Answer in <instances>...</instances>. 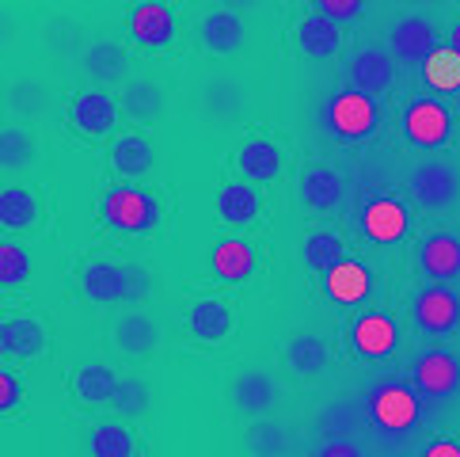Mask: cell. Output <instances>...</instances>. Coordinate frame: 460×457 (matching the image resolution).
<instances>
[{
    "label": "cell",
    "instance_id": "cell-1",
    "mask_svg": "<svg viewBox=\"0 0 460 457\" xmlns=\"http://www.w3.org/2000/svg\"><path fill=\"white\" fill-rule=\"evenodd\" d=\"M361 412H366V431L381 446H403L430 427V400L400 378L369 381L361 393Z\"/></svg>",
    "mask_w": 460,
    "mask_h": 457
},
{
    "label": "cell",
    "instance_id": "cell-2",
    "mask_svg": "<svg viewBox=\"0 0 460 457\" xmlns=\"http://www.w3.org/2000/svg\"><path fill=\"white\" fill-rule=\"evenodd\" d=\"M381 122H385L381 103L369 100V95H361V92H350L347 85L323 103V114H320V130L339 145L373 141L381 134Z\"/></svg>",
    "mask_w": 460,
    "mask_h": 457
},
{
    "label": "cell",
    "instance_id": "cell-3",
    "mask_svg": "<svg viewBox=\"0 0 460 457\" xmlns=\"http://www.w3.org/2000/svg\"><path fill=\"white\" fill-rule=\"evenodd\" d=\"M100 221L122 237H145L164 221V199L149 187L119 184L103 191L100 199Z\"/></svg>",
    "mask_w": 460,
    "mask_h": 457
},
{
    "label": "cell",
    "instance_id": "cell-4",
    "mask_svg": "<svg viewBox=\"0 0 460 457\" xmlns=\"http://www.w3.org/2000/svg\"><path fill=\"white\" fill-rule=\"evenodd\" d=\"M400 134L422 153L449 149L456 134V114L441 95H411L400 107Z\"/></svg>",
    "mask_w": 460,
    "mask_h": 457
},
{
    "label": "cell",
    "instance_id": "cell-5",
    "mask_svg": "<svg viewBox=\"0 0 460 457\" xmlns=\"http://www.w3.org/2000/svg\"><path fill=\"white\" fill-rule=\"evenodd\" d=\"M80 293L95 305L114 301H145L153 293V279L141 267H122L111 259H88L80 271Z\"/></svg>",
    "mask_w": 460,
    "mask_h": 457
},
{
    "label": "cell",
    "instance_id": "cell-6",
    "mask_svg": "<svg viewBox=\"0 0 460 457\" xmlns=\"http://www.w3.org/2000/svg\"><path fill=\"white\" fill-rule=\"evenodd\" d=\"M407 191H411V199H415V206L426 210V214H446V210H453L460 202V168L453 160L426 157L411 168Z\"/></svg>",
    "mask_w": 460,
    "mask_h": 457
},
{
    "label": "cell",
    "instance_id": "cell-7",
    "mask_svg": "<svg viewBox=\"0 0 460 457\" xmlns=\"http://www.w3.org/2000/svg\"><path fill=\"white\" fill-rule=\"evenodd\" d=\"M411 378L430 404H453L460 397V354L446 343L422 347L411 363Z\"/></svg>",
    "mask_w": 460,
    "mask_h": 457
},
{
    "label": "cell",
    "instance_id": "cell-8",
    "mask_svg": "<svg viewBox=\"0 0 460 457\" xmlns=\"http://www.w3.org/2000/svg\"><path fill=\"white\" fill-rule=\"evenodd\" d=\"M441 31L430 15L422 12H407L400 15L396 23L388 31V54L396 65H407V69H422L426 61H430L438 50H441Z\"/></svg>",
    "mask_w": 460,
    "mask_h": 457
},
{
    "label": "cell",
    "instance_id": "cell-9",
    "mask_svg": "<svg viewBox=\"0 0 460 457\" xmlns=\"http://www.w3.org/2000/svg\"><path fill=\"white\" fill-rule=\"evenodd\" d=\"M411 324L430 339L456 336L460 332V290L441 286V282L415 290V298H411Z\"/></svg>",
    "mask_w": 460,
    "mask_h": 457
},
{
    "label": "cell",
    "instance_id": "cell-10",
    "mask_svg": "<svg viewBox=\"0 0 460 457\" xmlns=\"http://www.w3.org/2000/svg\"><path fill=\"white\" fill-rule=\"evenodd\" d=\"M342 80H347L350 92L381 100V95L392 92V85H396V61H392L385 46L366 42V46H358V50H350L347 61H342Z\"/></svg>",
    "mask_w": 460,
    "mask_h": 457
},
{
    "label": "cell",
    "instance_id": "cell-11",
    "mask_svg": "<svg viewBox=\"0 0 460 457\" xmlns=\"http://www.w3.org/2000/svg\"><path fill=\"white\" fill-rule=\"evenodd\" d=\"M350 351L358 358H366V363H388V358H396L400 343H403V332L392 313L385 309H369V313H361L354 324H350Z\"/></svg>",
    "mask_w": 460,
    "mask_h": 457
},
{
    "label": "cell",
    "instance_id": "cell-12",
    "mask_svg": "<svg viewBox=\"0 0 460 457\" xmlns=\"http://www.w3.org/2000/svg\"><path fill=\"white\" fill-rule=\"evenodd\" d=\"M358 228L373 244H400L411 233V210H407V202L396 199V194L376 191V194H369V199L361 202Z\"/></svg>",
    "mask_w": 460,
    "mask_h": 457
},
{
    "label": "cell",
    "instance_id": "cell-13",
    "mask_svg": "<svg viewBox=\"0 0 460 457\" xmlns=\"http://www.w3.org/2000/svg\"><path fill=\"white\" fill-rule=\"evenodd\" d=\"M126 31L145 50H168L175 39V12L160 0H141L126 12Z\"/></svg>",
    "mask_w": 460,
    "mask_h": 457
},
{
    "label": "cell",
    "instance_id": "cell-14",
    "mask_svg": "<svg viewBox=\"0 0 460 457\" xmlns=\"http://www.w3.org/2000/svg\"><path fill=\"white\" fill-rule=\"evenodd\" d=\"M419 271L430 282H441V286H453L460 279V233L456 228H438V233L422 237Z\"/></svg>",
    "mask_w": 460,
    "mask_h": 457
},
{
    "label": "cell",
    "instance_id": "cell-15",
    "mask_svg": "<svg viewBox=\"0 0 460 457\" xmlns=\"http://www.w3.org/2000/svg\"><path fill=\"white\" fill-rule=\"evenodd\" d=\"M228 397H233V408L243 416H267L282 404V385L267 370H243L233 381V389H228Z\"/></svg>",
    "mask_w": 460,
    "mask_h": 457
},
{
    "label": "cell",
    "instance_id": "cell-16",
    "mask_svg": "<svg viewBox=\"0 0 460 457\" xmlns=\"http://www.w3.org/2000/svg\"><path fill=\"white\" fill-rule=\"evenodd\" d=\"M243 39H248V27H243V20H240V12H233V8H225V4H217V8H209L202 20H199V42L206 46L209 54H236L240 46H243Z\"/></svg>",
    "mask_w": 460,
    "mask_h": 457
},
{
    "label": "cell",
    "instance_id": "cell-17",
    "mask_svg": "<svg viewBox=\"0 0 460 457\" xmlns=\"http://www.w3.org/2000/svg\"><path fill=\"white\" fill-rule=\"evenodd\" d=\"M119 103L111 100L107 92H80L73 95V103H69V122L80 130V134H88V138H103L111 134L114 126H119Z\"/></svg>",
    "mask_w": 460,
    "mask_h": 457
},
{
    "label": "cell",
    "instance_id": "cell-18",
    "mask_svg": "<svg viewBox=\"0 0 460 457\" xmlns=\"http://www.w3.org/2000/svg\"><path fill=\"white\" fill-rule=\"evenodd\" d=\"M297 194H301V202L312 210V214H332V210L342 206L347 179H342L335 168H327V165H312V168L301 172Z\"/></svg>",
    "mask_w": 460,
    "mask_h": 457
},
{
    "label": "cell",
    "instance_id": "cell-19",
    "mask_svg": "<svg viewBox=\"0 0 460 457\" xmlns=\"http://www.w3.org/2000/svg\"><path fill=\"white\" fill-rule=\"evenodd\" d=\"M297 50L312 61H332L342 54V27L320 12H305L297 23Z\"/></svg>",
    "mask_w": 460,
    "mask_h": 457
},
{
    "label": "cell",
    "instance_id": "cell-20",
    "mask_svg": "<svg viewBox=\"0 0 460 457\" xmlns=\"http://www.w3.org/2000/svg\"><path fill=\"white\" fill-rule=\"evenodd\" d=\"M323 293L332 301H339V305H350V309L361 305V301H369L373 267L361 264V259H342L332 274H323Z\"/></svg>",
    "mask_w": 460,
    "mask_h": 457
},
{
    "label": "cell",
    "instance_id": "cell-21",
    "mask_svg": "<svg viewBox=\"0 0 460 457\" xmlns=\"http://www.w3.org/2000/svg\"><path fill=\"white\" fill-rule=\"evenodd\" d=\"M46 324L35 317H4L0 324V351L4 358H39L46 354Z\"/></svg>",
    "mask_w": 460,
    "mask_h": 457
},
{
    "label": "cell",
    "instance_id": "cell-22",
    "mask_svg": "<svg viewBox=\"0 0 460 457\" xmlns=\"http://www.w3.org/2000/svg\"><path fill=\"white\" fill-rule=\"evenodd\" d=\"M209 271L221 282H243L255 271V248L248 237H225L209 255Z\"/></svg>",
    "mask_w": 460,
    "mask_h": 457
},
{
    "label": "cell",
    "instance_id": "cell-23",
    "mask_svg": "<svg viewBox=\"0 0 460 457\" xmlns=\"http://www.w3.org/2000/svg\"><path fill=\"white\" fill-rule=\"evenodd\" d=\"M160 339H164L160 324L145 309H134V313L119 317V324H114V343H119L122 354H134V358L153 354L160 347Z\"/></svg>",
    "mask_w": 460,
    "mask_h": 457
},
{
    "label": "cell",
    "instance_id": "cell-24",
    "mask_svg": "<svg viewBox=\"0 0 460 457\" xmlns=\"http://www.w3.org/2000/svg\"><path fill=\"white\" fill-rule=\"evenodd\" d=\"M236 168L252 184H270L282 175V149L270 138H248L236 153Z\"/></svg>",
    "mask_w": 460,
    "mask_h": 457
},
{
    "label": "cell",
    "instance_id": "cell-25",
    "mask_svg": "<svg viewBox=\"0 0 460 457\" xmlns=\"http://www.w3.org/2000/svg\"><path fill=\"white\" fill-rule=\"evenodd\" d=\"M233 328V309L225 298H202L187 309V332L199 343H221Z\"/></svg>",
    "mask_w": 460,
    "mask_h": 457
},
{
    "label": "cell",
    "instance_id": "cell-26",
    "mask_svg": "<svg viewBox=\"0 0 460 457\" xmlns=\"http://www.w3.org/2000/svg\"><path fill=\"white\" fill-rule=\"evenodd\" d=\"M80 61H84V73L95 80V85H119V80L129 73L126 46L114 42V39H95Z\"/></svg>",
    "mask_w": 460,
    "mask_h": 457
},
{
    "label": "cell",
    "instance_id": "cell-27",
    "mask_svg": "<svg viewBox=\"0 0 460 457\" xmlns=\"http://www.w3.org/2000/svg\"><path fill=\"white\" fill-rule=\"evenodd\" d=\"M286 370L293 378H320V373L332 366V351H327V343L320 336H293L286 343Z\"/></svg>",
    "mask_w": 460,
    "mask_h": 457
},
{
    "label": "cell",
    "instance_id": "cell-28",
    "mask_svg": "<svg viewBox=\"0 0 460 457\" xmlns=\"http://www.w3.org/2000/svg\"><path fill=\"white\" fill-rule=\"evenodd\" d=\"M213 210H217V218L225 225H233V228H243V225H252L259 218V191L252 184H225L217 191V199H213Z\"/></svg>",
    "mask_w": 460,
    "mask_h": 457
},
{
    "label": "cell",
    "instance_id": "cell-29",
    "mask_svg": "<svg viewBox=\"0 0 460 457\" xmlns=\"http://www.w3.org/2000/svg\"><path fill=\"white\" fill-rule=\"evenodd\" d=\"M42 218V202L39 194L23 187V184H8L0 191V225L8 228V233H23Z\"/></svg>",
    "mask_w": 460,
    "mask_h": 457
},
{
    "label": "cell",
    "instance_id": "cell-30",
    "mask_svg": "<svg viewBox=\"0 0 460 457\" xmlns=\"http://www.w3.org/2000/svg\"><path fill=\"white\" fill-rule=\"evenodd\" d=\"M122 114L129 122H156L164 111V88L149 76H137L122 88Z\"/></svg>",
    "mask_w": 460,
    "mask_h": 457
},
{
    "label": "cell",
    "instance_id": "cell-31",
    "mask_svg": "<svg viewBox=\"0 0 460 457\" xmlns=\"http://www.w3.org/2000/svg\"><path fill=\"white\" fill-rule=\"evenodd\" d=\"M111 168L119 175L137 179L153 168V145L141 134H119L111 141Z\"/></svg>",
    "mask_w": 460,
    "mask_h": 457
},
{
    "label": "cell",
    "instance_id": "cell-32",
    "mask_svg": "<svg viewBox=\"0 0 460 457\" xmlns=\"http://www.w3.org/2000/svg\"><path fill=\"white\" fill-rule=\"evenodd\" d=\"M119 381H122V378H114L111 366L92 363V366H80V370L73 373V393H76L80 404L95 408V404L114 400V389H119Z\"/></svg>",
    "mask_w": 460,
    "mask_h": 457
},
{
    "label": "cell",
    "instance_id": "cell-33",
    "mask_svg": "<svg viewBox=\"0 0 460 457\" xmlns=\"http://www.w3.org/2000/svg\"><path fill=\"white\" fill-rule=\"evenodd\" d=\"M252 457H289L293 450V431L282 419H259L248 427V438H243Z\"/></svg>",
    "mask_w": 460,
    "mask_h": 457
},
{
    "label": "cell",
    "instance_id": "cell-34",
    "mask_svg": "<svg viewBox=\"0 0 460 457\" xmlns=\"http://www.w3.org/2000/svg\"><path fill=\"white\" fill-rule=\"evenodd\" d=\"M347 255V244L335 228H320V233H308L305 237V267L316 271V274H332Z\"/></svg>",
    "mask_w": 460,
    "mask_h": 457
},
{
    "label": "cell",
    "instance_id": "cell-35",
    "mask_svg": "<svg viewBox=\"0 0 460 457\" xmlns=\"http://www.w3.org/2000/svg\"><path fill=\"white\" fill-rule=\"evenodd\" d=\"M88 457H137V438L122 423H95L88 435Z\"/></svg>",
    "mask_w": 460,
    "mask_h": 457
},
{
    "label": "cell",
    "instance_id": "cell-36",
    "mask_svg": "<svg viewBox=\"0 0 460 457\" xmlns=\"http://www.w3.org/2000/svg\"><path fill=\"white\" fill-rule=\"evenodd\" d=\"M35 153H39V145H35V138H31L27 126L8 122L4 130H0V168L4 172L31 168L35 165Z\"/></svg>",
    "mask_w": 460,
    "mask_h": 457
},
{
    "label": "cell",
    "instance_id": "cell-37",
    "mask_svg": "<svg viewBox=\"0 0 460 457\" xmlns=\"http://www.w3.org/2000/svg\"><path fill=\"white\" fill-rule=\"evenodd\" d=\"M46 107H50V92L35 76H23L8 88V111L20 114V119H42Z\"/></svg>",
    "mask_w": 460,
    "mask_h": 457
},
{
    "label": "cell",
    "instance_id": "cell-38",
    "mask_svg": "<svg viewBox=\"0 0 460 457\" xmlns=\"http://www.w3.org/2000/svg\"><path fill=\"white\" fill-rule=\"evenodd\" d=\"M422 80L430 85L434 92H460V54H453L449 46H441V50L422 65Z\"/></svg>",
    "mask_w": 460,
    "mask_h": 457
},
{
    "label": "cell",
    "instance_id": "cell-39",
    "mask_svg": "<svg viewBox=\"0 0 460 457\" xmlns=\"http://www.w3.org/2000/svg\"><path fill=\"white\" fill-rule=\"evenodd\" d=\"M31 252L23 248V244H15V240H4L0 244V286L4 290H15V286H23L31 282Z\"/></svg>",
    "mask_w": 460,
    "mask_h": 457
},
{
    "label": "cell",
    "instance_id": "cell-40",
    "mask_svg": "<svg viewBox=\"0 0 460 457\" xmlns=\"http://www.w3.org/2000/svg\"><path fill=\"white\" fill-rule=\"evenodd\" d=\"M316 423L327 438H350L358 427V408H354V400H332L316 412Z\"/></svg>",
    "mask_w": 460,
    "mask_h": 457
},
{
    "label": "cell",
    "instance_id": "cell-41",
    "mask_svg": "<svg viewBox=\"0 0 460 457\" xmlns=\"http://www.w3.org/2000/svg\"><path fill=\"white\" fill-rule=\"evenodd\" d=\"M114 412L126 416V419H134V416H145L149 412V404H153V393H149V385L137 381V378H122L119 389H114Z\"/></svg>",
    "mask_w": 460,
    "mask_h": 457
},
{
    "label": "cell",
    "instance_id": "cell-42",
    "mask_svg": "<svg viewBox=\"0 0 460 457\" xmlns=\"http://www.w3.org/2000/svg\"><path fill=\"white\" fill-rule=\"evenodd\" d=\"M312 12H320V15H327V20H335L342 27V23H354V20L366 15V0H316Z\"/></svg>",
    "mask_w": 460,
    "mask_h": 457
},
{
    "label": "cell",
    "instance_id": "cell-43",
    "mask_svg": "<svg viewBox=\"0 0 460 457\" xmlns=\"http://www.w3.org/2000/svg\"><path fill=\"white\" fill-rule=\"evenodd\" d=\"M20 404H23V381L15 378L12 366H4V370H0V412L12 416Z\"/></svg>",
    "mask_w": 460,
    "mask_h": 457
},
{
    "label": "cell",
    "instance_id": "cell-44",
    "mask_svg": "<svg viewBox=\"0 0 460 457\" xmlns=\"http://www.w3.org/2000/svg\"><path fill=\"white\" fill-rule=\"evenodd\" d=\"M312 457H366V450H361L354 438H323V443L312 450Z\"/></svg>",
    "mask_w": 460,
    "mask_h": 457
},
{
    "label": "cell",
    "instance_id": "cell-45",
    "mask_svg": "<svg viewBox=\"0 0 460 457\" xmlns=\"http://www.w3.org/2000/svg\"><path fill=\"white\" fill-rule=\"evenodd\" d=\"M419 457H460V443L456 438H434L419 450Z\"/></svg>",
    "mask_w": 460,
    "mask_h": 457
},
{
    "label": "cell",
    "instance_id": "cell-46",
    "mask_svg": "<svg viewBox=\"0 0 460 457\" xmlns=\"http://www.w3.org/2000/svg\"><path fill=\"white\" fill-rule=\"evenodd\" d=\"M446 46H449L453 54H460V20H456V23L449 27V42H446Z\"/></svg>",
    "mask_w": 460,
    "mask_h": 457
},
{
    "label": "cell",
    "instance_id": "cell-47",
    "mask_svg": "<svg viewBox=\"0 0 460 457\" xmlns=\"http://www.w3.org/2000/svg\"><path fill=\"white\" fill-rule=\"evenodd\" d=\"M456 114H460V92H456Z\"/></svg>",
    "mask_w": 460,
    "mask_h": 457
}]
</instances>
